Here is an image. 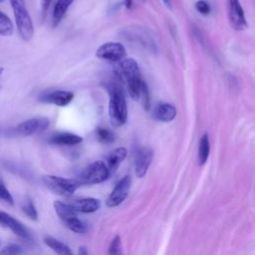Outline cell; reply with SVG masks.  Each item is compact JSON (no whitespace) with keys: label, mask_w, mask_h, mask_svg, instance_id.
Wrapping results in <instances>:
<instances>
[{"label":"cell","mask_w":255,"mask_h":255,"mask_svg":"<svg viewBox=\"0 0 255 255\" xmlns=\"http://www.w3.org/2000/svg\"><path fill=\"white\" fill-rule=\"evenodd\" d=\"M114 71L117 78L127 87L129 96L138 100L142 79L136 61L131 58L122 59L115 65Z\"/></svg>","instance_id":"obj_1"},{"label":"cell","mask_w":255,"mask_h":255,"mask_svg":"<svg viewBox=\"0 0 255 255\" xmlns=\"http://www.w3.org/2000/svg\"><path fill=\"white\" fill-rule=\"evenodd\" d=\"M10 4L21 38L24 41H30L34 35V25L25 0H10Z\"/></svg>","instance_id":"obj_2"},{"label":"cell","mask_w":255,"mask_h":255,"mask_svg":"<svg viewBox=\"0 0 255 255\" xmlns=\"http://www.w3.org/2000/svg\"><path fill=\"white\" fill-rule=\"evenodd\" d=\"M109 116L113 126L121 127L128 119V107L126 97L123 90L117 86H114L109 103Z\"/></svg>","instance_id":"obj_3"},{"label":"cell","mask_w":255,"mask_h":255,"mask_svg":"<svg viewBox=\"0 0 255 255\" xmlns=\"http://www.w3.org/2000/svg\"><path fill=\"white\" fill-rule=\"evenodd\" d=\"M111 173L107 164L102 160H97L87 166L78 176L77 181L82 184H97L106 181Z\"/></svg>","instance_id":"obj_4"},{"label":"cell","mask_w":255,"mask_h":255,"mask_svg":"<svg viewBox=\"0 0 255 255\" xmlns=\"http://www.w3.org/2000/svg\"><path fill=\"white\" fill-rule=\"evenodd\" d=\"M44 184L54 193L61 196H71L75 190L80 186L77 179L65 178L57 175H45L43 176Z\"/></svg>","instance_id":"obj_5"},{"label":"cell","mask_w":255,"mask_h":255,"mask_svg":"<svg viewBox=\"0 0 255 255\" xmlns=\"http://www.w3.org/2000/svg\"><path fill=\"white\" fill-rule=\"evenodd\" d=\"M0 226L9 229L11 232H13L15 235L22 238L23 240L29 242L33 241V237L28 228L21 221L5 211H0Z\"/></svg>","instance_id":"obj_6"},{"label":"cell","mask_w":255,"mask_h":255,"mask_svg":"<svg viewBox=\"0 0 255 255\" xmlns=\"http://www.w3.org/2000/svg\"><path fill=\"white\" fill-rule=\"evenodd\" d=\"M131 186V178L129 175L124 176L115 186L113 191L110 193L106 200L108 207H116L124 202L127 198Z\"/></svg>","instance_id":"obj_7"},{"label":"cell","mask_w":255,"mask_h":255,"mask_svg":"<svg viewBox=\"0 0 255 255\" xmlns=\"http://www.w3.org/2000/svg\"><path fill=\"white\" fill-rule=\"evenodd\" d=\"M96 56L103 60L118 62L126 56V48L119 42H107L98 48Z\"/></svg>","instance_id":"obj_8"},{"label":"cell","mask_w":255,"mask_h":255,"mask_svg":"<svg viewBox=\"0 0 255 255\" xmlns=\"http://www.w3.org/2000/svg\"><path fill=\"white\" fill-rule=\"evenodd\" d=\"M228 19L231 27L237 31L248 27L244 10L239 0H228Z\"/></svg>","instance_id":"obj_9"},{"label":"cell","mask_w":255,"mask_h":255,"mask_svg":"<svg viewBox=\"0 0 255 255\" xmlns=\"http://www.w3.org/2000/svg\"><path fill=\"white\" fill-rule=\"evenodd\" d=\"M49 126V120L46 118H33L20 123L16 128L15 131L19 135L28 136L46 129Z\"/></svg>","instance_id":"obj_10"},{"label":"cell","mask_w":255,"mask_h":255,"mask_svg":"<svg viewBox=\"0 0 255 255\" xmlns=\"http://www.w3.org/2000/svg\"><path fill=\"white\" fill-rule=\"evenodd\" d=\"M153 157V151L149 147L140 148L134 159V172L137 177H143L151 163Z\"/></svg>","instance_id":"obj_11"},{"label":"cell","mask_w":255,"mask_h":255,"mask_svg":"<svg viewBox=\"0 0 255 255\" xmlns=\"http://www.w3.org/2000/svg\"><path fill=\"white\" fill-rule=\"evenodd\" d=\"M73 99L74 94L72 92L58 90L41 96L40 101L48 104H53L59 107H65L68 104H70L73 101Z\"/></svg>","instance_id":"obj_12"},{"label":"cell","mask_w":255,"mask_h":255,"mask_svg":"<svg viewBox=\"0 0 255 255\" xmlns=\"http://www.w3.org/2000/svg\"><path fill=\"white\" fill-rule=\"evenodd\" d=\"M77 212L82 213H92L97 211L100 206L101 202L99 199L94 197H86V198H79L73 199L72 201L68 202Z\"/></svg>","instance_id":"obj_13"},{"label":"cell","mask_w":255,"mask_h":255,"mask_svg":"<svg viewBox=\"0 0 255 255\" xmlns=\"http://www.w3.org/2000/svg\"><path fill=\"white\" fill-rule=\"evenodd\" d=\"M125 36L130 40L139 42L141 45H144L146 47L152 48L155 45L151 35L140 27H129L126 29Z\"/></svg>","instance_id":"obj_14"},{"label":"cell","mask_w":255,"mask_h":255,"mask_svg":"<svg viewBox=\"0 0 255 255\" xmlns=\"http://www.w3.org/2000/svg\"><path fill=\"white\" fill-rule=\"evenodd\" d=\"M152 116L159 122L168 123L176 117V109L168 103H158L153 109Z\"/></svg>","instance_id":"obj_15"},{"label":"cell","mask_w":255,"mask_h":255,"mask_svg":"<svg viewBox=\"0 0 255 255\" xmlns=\"http://www.w3.org/2000/svg\"><path fill=\"white\" fill-rule=\"evenodd\" d=\"M127 149L123 146L113 149L107 157V166L110 170V173L113 174L119 167V165L124 161L127 156Z\"/></svg>","instance_id":"obj_16"},{"label":"cell","mask_w":255,"mask_h":255,"mask_svg":"<svg viewBox=\"0 0 255 255\" xmlns=\"http://www.w3.org/2000/svg\"><path fill=\"white\" fill-rule=\"evenodd\" d=\"M83 141V137L72 132H61L54 134L50 138V142L57 145H76Z\"/></svg>","instance_id":"obj_17"},{"label":"cell","mask_w":255,"mask_h":255,"mask_svg":"<svg viewBox=\"0 0 255 255\" xmlns=\"http://www.w3.org/2000/svg\"><path fill=\"white\" fill-rule=\"evenodd\" d=\"M74 2V0H58L55 8H54V12H53V25L57 26L61 20L63 19V17L65 16L66 12L68 11L69 7L72 5V3Z\"/></svg>","instance_id":"obj_18"},{"label":"cell","mask_w":255,"mask_h":255,"mask_svg":"<svg viewBox=\"0 0 255 255\" xmlns=\"http://www.w3.org/2000/svg\"><path fill=\"white\" fill-rule=\"evenodd\" d=\"M54 209L58 216L62 219V221H65L68 218H71L73 216L77 215V211L67 202L63 201H55L54 202Z\"/></svg>","instance_id":"obj_19"},{"label":"cell","mask_w":255,"mask_h":255,"mask_svg":"<svg viewBox=\"0 0 255 255\" xmlns=\"http://www.w3.org/2000/svg\"><path fill=\"white\" fill-rule=\"evenodd\" d=\"M44 243L58 254H62V255L72 254V250L69 248L68 245H66L65 243L59 241L58 239L52 236H46L44 238Z\"/></svg>","instance_id":"obj_20"},{"label":"cell","mask_w":255,"mask_h":255,"mask_svg":"<svg viewBox=\"0 0 255 255\" xmlns=\"http://www.w3.org/2000/svg\"><path fill=\"white\" fill-rule=\"evenodd\" d=\"M209 151H210V143H209V137L207 133H204L200 140H199V145H198V154H197V159H198V164L203 165L209 156Z\"/></svg>","instance_id":"obj_21"},{"label":"cell","mask_w":255,"mask_h":255,"mask_svg":"<svg viewBox=\"0 0 255 255\" xmlns=\"http://www.w3.org/2000/svg\"><path fill=\"white\" fill-rule=\"evenodd\" d=\"M63 222L65 223V225H66L70 230H72V231L75 232V233L84 234V233H86V232L88 231V226H87V224H86L84 221H82L81 219H79V218L77 217V215H76V216H73V217H71V218H68V219H66V220L63 221Z\"/></svg>","instance_id":"obj_22"},{"label":"cell","mask_w":255,"mask_h":255,"mask_svg":"<svg viewBox=\"0 0 255 255\" xmlns=\"http://www.w3.org/2000/svg\"><path fill=\"white\" fill-rule=\"evenodd\" d=\"M14 32V26L10 18L0 11V35L4 37H9Z\"/></svg>","instance_id":"obj_23"},{"label":"cell","mask_w":255,"mask_h":255,"mask_svg":"<svg viewBox=\"0 0 255 255\" xmlns=\"http://www.w3.org/2000/svg\"><path fill=\"white\" fill-rule=\"evenodd\" d=\"M22 211L25 213L27 217H29L32 220L38 219V212L35 207L34 202L30 198H26L22 203Z\"/></svg>","instance_id":"obj_24"},{"label":"cell","mask_w":255,"mask_h":255,"mask_svg":"<svg viewBox=\"0 0 255 255\" xmlns=\"http://www.w3.org/2000/svg\"><path fill=\"white\" fill-rule=\"evenodd\" d=\"M97 136L99 140L104 143H111L116 139V135L114 134V132L105 128H99L97 129Z\"/></svg>","instance_id":"obj_25"},{"label":"cell","mask_w":255,"mask_h":255,"mask_svg":"<svg viewBox=\"0 0 255 255\" xmlns=\"http://www.w3.org/2000/svg\"><path fill=\"white\" fill-rule=\"evenodd\" d=\"M139 99H141L142 106L146 111H149L150 108V96H149V90L146 86V83L142 80L141 86H140V93H139Z\"/></svg>","instance_id":"obj_26"},{"label":"cell","mask_w":255,"mask_h":255,"mask_svg":"<svg viewBox=\"0 0 255 255\" xmlns=\"http://www.w3.org/2000/svg\"><path fill=\"white\" fill-rule=\"evenodd\" d=\"M0 200L3 202H6L9 205L14 204V199L6 185L4 184L3 180L0 178Z\"/></svg>","instance_id":"obj_27"},{"label":"cell","mask_w":255,"mask_h":255,"mask_svg":"<svg viewBox=\"0 0 255 255\" xmlns=\"http://www.w3.org/2000/svg\"><path fill=\"white\" fill-rule=\"evenodd\" d=\"M195 9L197 12H199L201 15H204V16L209 15L211 11L210 4L206 0H198L195 3Z\"/></svg>","instance_id":"obj_28"},{"label":"cell","mask_w":255,"mask_h":255,"mask_svg":"<svg viewBox=\"0 0 255 255\" xmlns=\"http://www.w3.org/2000/svg\"><path fill=\"white\" fill-rule=\"evenodd\" d=\"M121 247H122V243H121V237L119 235L115 236L114 239L112 240L110 247H109V253L110 254H120L121 251Z\"/></svg>","instance_id":"obj_29"},{"label":"cell","mask_w":255,"mask_h":255,"mask_svg":"<svg viewBox=\"0 0 255 255\" xmlns=\"http://www.w3.org/2000/svg\"><path fill=\"white\" fill-rule=\"evenodd\" d=\"M23 252H24V250L22 249V247L20 245L9 244V245L5 246V248H3L0 251V254H21Z\"/></svg>","instance_id":"obj_30"},{"label":"cell","mask_w":255,"mask_h":255,"mask_svg":"<svg viewBox=\"0 0 255 255\" xmlns=\"http://www.w3.org/2000/svg\"><path fill=\"white\" fill-rule=\"evenodd\" d=\"M53 0H41V8L43 12H46L48 10V8L50 7L51 3Z\"/></svg>","instance_id":"obj_31"},{"label":"cell","mask_w":255,"mask_h":255,"mask_svg":"<svg viewBox=\"0 0 255 255\" xmlns=\"http://www.w3.org/2000/svg\"><path fill=\"white\" fill-rule=\"evenodd\" d=\"M123 5H124L126 8L129 9V8L132 6V1H131V0H124Z\"/></svg>","instance_id":"obj_32"},{"label":"cell","mask_w":255,"mask_h":255,"mask_svg":"<svg viewBox=\"0 0 255 255\" xmlns=\"http://www.w3.org/2000/svg\"><path fill=\"white\" fill-rule=\"evenodd\" d=\"M162 2L164 3V5L167 7V8H171V1L170 0H162Z\"/></svg>","instance_id":"obj_33"},{"label":"cell","mask_w":255,"mask_h":255,"mask_svg":"<svg viewBox=\"0 0 255 255\" xmlns=\"http://www.w3.org/2000/svg\"><path fill=\"white\" fill-rule=\"evenodd\" d=\"M79 253H80V254H87L88 251H86V250L84 249V247H82L81 250H79Z\"/></svg>","instance_id":"obj_34"},{"label":"cell","mask_w":255,"mask_h":255,"mask_svg":"<svg viewBox=\"0 0 255 255\" xmlns=\"http://www.w3.org/2000/svg\"><path fill=\"white\" fill-rule=\"evenodd\" d=\"M3 72H4V69H3V68H1V67H0V76H1V75H2V74H3Z\"/></svg>","instance_id":"obj_35"},{"label":"cell","mask_w":255,"mask_h":255,"mask_svg":"<svg viewBox=\"0 0 255 255\" xmlns=\"http://www.w3.org/2000/svg\"><path fill=\"white\" fill-rule=\"evenodd\" d=\"M0 2H3V0H0Z\"/></svg>","instance_id":"obj_36"},{"label":"cell","mask_w":255,"mask_h":255,"mask_svg":"<svg viewBox=\"0 0 255 255\" xmlns=\"http://www.w3.org/2000/svg\"><path fill=\"white\" fill-rule=\"evenodd\" d=\"M0 244H1V242H0Z\"/></svg>","instance_id":"obj_37"}]
</instances>
